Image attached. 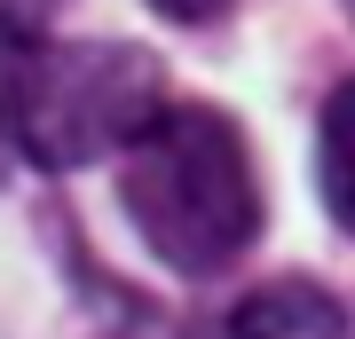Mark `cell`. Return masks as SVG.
I'll use <instances>...</instances> for the list:
<instances>
[{"instance_id": "obj_2", "label": "cell", "mask_w": 355, "mask_h": 339, "mask_svg": "<svg viewBox=\"0 0 355 339\" xmlns=\"http://www.w3.org/2000/svg\"><path fill=\"white\" fill-rule=\"evenodd\" d=\"M127 214L142 245L182 277H214L261 237V182L221 111L166 103L127 142Z\"/></svg>"}, {"instance_id": "obj_1", "label": "cell", "mask_w": 355, "mask_h": 339, "mask_svg": "<svg viewBox=\"0 0 355 339\" xmlns=\"http://www.w3.org/2000/svg\"><path fill=\"white\" fill-rule=\"evenodd\" d=\"M166 111L158 55L119 40H48L24 16H0V142L16 158L48 166H95L127 158V142Z\"/></svg>"}, {"instance_id": "obj_5", "label": "cell", "mask_w": 355, "mask_h": 339, "mask_svg": "<svg viewBox=\"0 0 355 339\" xmlns=\"http://www.w3.org/2000/svg\"><path fill=\"white\" fill-rule=\"evenodd\" d=\"M158 16H182V24H198V16H214V8H229V0H150Z\"/></svg>"}, {"instance_id": "obj_3", "label": "cell", "mask_w": 355, "mask_h": 339, "mask_svg": "<svg viewBox=\"0 0 355 339\" xmlns=\"http://www.w3.org/2000/svg\"><path fill=\"white\" fill-rule=\"evenodd\" d=\"M229 339H355L331 292L316 284H268L229 315Z\"/></svg>"}, {"instance_id": "obj_6", "label": "cell", "mask_w": 355, "mask_h": 339, "mask_svg": "<svg viewBox=\"0 0 355 339\" xmlns=\"http://www.w3.org/2000/svg\"><path fill=\"white\" fill-rule=\"evenodd\" d=\"M347 16H355V0H347Z\"/></svg>"}, {"instance_id": "obj_4", "label": "cell", "mask_w": 355, "mask_h": 339, "mask_svg": "<svg viewBox=\"0 0 355 339\" xmlns=\"http://www.w3.org/2000/svg\"><path fill=\"white\" fill-rule=\"evenodd\" d=\"M324 205L355 237V79L324 103Z\"/></svg>"}]
</instances>
